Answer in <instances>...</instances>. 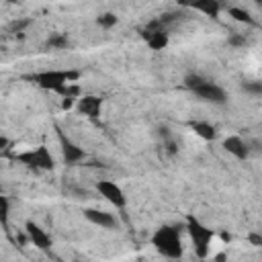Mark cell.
Instances as JSON below:
<instances>
[{
  "label": "cell",
  "instance_id": "cell-1",
  "mask_svg": "<svg viewBox=\"0 0 262 262\" xmlns=\"http://www.w3.org/2000/svg\"><path fill=\"white\" fill-rule=\"evenodd\" d=\"M151 246L154 250L168 258V260H180L184 254V246H182V237H180V229L176 225L164 223L160 225L154 233H151Z\"/></svg>",
  "mask_w": 262,
  "mask_h": 262
},
{
  "label": "cell",
  "instance_id": "cell-2",
  "mask_svg": "<svg viewBox=\"0 0 262 262\" xmlns=\"http://www.w3.org/2000/svg\"><path fill=\"white\" fill-rule=\"evenodd\" d=\"M25 78L31 80L33 84H37V86L43 88V90H49V92L59 94L68 84L78 82L80 72H78V70H43V72L25 76Z\"/></svg>",
  "mask_w": 262,
  "mask_h": 262
},
{
  "label": "cell",
  "instance_id": "cell-3",
  "mask_svg": "<svg viewBox=\"0 0 262 262\" xmlns=\"http://www.w3.org/2000/svg\"><path fill=\"white\" fill-rule=\"evenodd\" d=\"M186 233L192 242V250L196 254V258L205 260L209 256V250H211V242L215 237V231L211 227H207L203 221H199L194 215H186Z\"/></svg>",
  "mask_w": 262,
  "mask_h": 262
},
{
  "label": "cell",
  "instance_id": "cell-4",
  "mask_svg": "<svg viewBox=\"0 0 262 262\" xmlns=\"http://www.w3.org/2000/svg\"><path fill=\"white\" fill-rule=\"evenodd\" d=\"M16 162L25 164L27 168H33V170H53L55 168V158L53 154L49 151L47 145H37V147H31V149H25L20 154H14L12 156Z\"/></svg>",
  "mask_w": 262,
  "mask_h": 262
},
{
  "label": "cell",
  "instance_id": "cell-5",
  "mask_svg": "<svg viewBox=\"0 0 262 262\" xmlns=\"http://www.w3.org/2000/svg\"><path fill=\"white\" fill-rule=\"evenodd\" d=\"M141 37L145 39V43L149 45V49H154V51H162V49H166V45H168V31H166V25L160 20V18H154V20H149L143 29H141Z\"/></svg>",
  "mask_w": 262,
  "mask_h": 262
},
{
  "label": "cell",
  "instance_id": "cell-6",
  "mask_svg": "<svg viewBox=\"0 0 262 262\" xmlns=\"http://www.w3.org/2000/svg\"><path fill=\"white\" fill-rule=\"evenodd\" d=\"M96 192L104 201H108L115 209H125V205H127V196H125L123 188L113 180H98L96 182Z\"/></svg>",
  "mask_w": 262,
  "mask_h": 262
},
{
  "label": "cell",
  "instance_id": "cell-7",
  "mask_svg": "<svg viewBox=\"0 0 262 262\" xmlns=\"http://www.w3.org/2000/svg\"><path fill=\"white\" fill-rule=\"evenodd\" d=\"M201 100L205 102H213V104H225L227 102V92L215 84V82H209V80H203L194 90H192Z\"/></svg>",
  "mask_w": 262,
  "mask_h": 262
},
{
  "label": "cell",
  "instance_id": "cell-8",
  "mask_svg": "<svg viewBox=\"0 0 262 262\" xmlns=\"http://www.w3.org/2000/svg\"><path fill=\"white\" fill-rule=\"evenodd\" d=\"M76 111L86 119H98L102 113V98L96 94H82L76 100Z\"/></svg>",
  "mask_w": 262,
  "mask_h": 262
},
{
  "label": "cell",
  "instance_id": "cell-9",
  "mask_svg": "<svg viewBox=\"0 0 262 262\" xmlns=\"http://www.w3.org/2000/svg\"><path fill=\"white\" fill-rule=\"evenodd\" d=\"M25 233H27L29 242L37 250H41V252H49L51 250V237H49V233L43 227H39L35 221H27L25 223Z\"/></svg>",
  "mask_w": 262,
  "mask_h": 262
},
{
  "label": "cell",
  "instance_id": "cell-10",
  "mask_svg": "<svg viewBox=\"0 0 262 262\" xmlns=\"http://www.w3.org/2000/svg\"><path fill=\"white\" fill-rule=\"evenodd\" d=\"M59 145H61V156H63V162L68 166H74L78 162H82L86 158L84 149L80 145H76L72 139H68L63 133H59Z\"/></svg>",
  "mask_w": 262,
  "mask_h": 262
},
{
  "label": "cell",
  "instance_id": "cell-11",
  "mask_svg": "<svg viewBox=\"0 0 262 262\" xmlns=\"http://www.w3.org/2000/svg\"><path fill=\"white\" fill-rule=\"evenodd\" d=\"M221 145H223V149H225L229 156H233V158H237V160H246V158L250 156L248 143H246L239 135H227Z\"/></svg>",
  "mask_w": 262,
  "mask_h": 262
},
{
  "label": "cell",
  "instance_id": "cell-12",
  "mask_svg": "<svg viewBox=\"0 0 262 262\" xmlns=\"http://www.w3.org/2000/svg\"><path fill=\"white\" fill-rule=\"evenodd\" d=\"M86 221H90L92 225H98V227H104V229H113L117 225V219L113 213L108 211H100V209H84L82 211Z\"/></svg>",
  "mask_w": 262,
  "mask_h": 262
},
{
  "label": "cell",
  "instance_id": "cell-13",
  "mask_svg": "<svg viewBox=\"0 0 262 262\" xmlns=\"http://www.w3.org/2000/svg\"><path fill=\"white\" fill-rule=\"evenodd\" d=\"M188 127H190L201 139H205V141H215V139H217V127H215L213 123H209V121H190Z\"/></svg>",
  "mask_w": 262,
  "mask_h": 262
},
{
  "label": "cell",
  "instance_id": "cell-14",
  "mask_svg": "<svg viewBox=\"0 0 262 262\" xmlns=\"http://www.w3.org/2000/svg\"><path fill=\"white\" fill-rule=\"evenodd\" d=\"M59 96H61V108H63V111H70V108L76 104V100L82 96V90H80V86L74 82V84H68V86L59 92Z\"/></svg>",
  "mask_w": 262,
  "mask_h": 262
},
{
  "label": "cell",
  "instance_id": "cell-15",
  "mask_svg": "<svg viewBox=\"0 0 262 262\" xmlns=\"http://www.w3.org/2000/svg\"><path fill=\"white\" fill-rule=\"evenodd\" d=\"M192 8L203 12V14H207V16H217L219 10H221V4L217 0H201V2H194Z\"/></svg>",
  "mask_w": 262,
  "mask_h": 262
},
{
  "label": "cell",
  "instance_id": "cell-16",
  "mask_svg": "<svg viewBox=\"0 0 262 262\" xmlns=\"http://www.w3.org/2000/svg\"><path fill=\"white\" fill-rule=\"evenodd\" d=\"M227 12H229V16H231L233 20H237V23L256 25V18H254L246 8H242V6H229V8H227Z\"/></svg>",
  "mask_w": 262,
  "mask_h": 262
},
{
  "label": "cell",
  "instance_id": "cell-17",
  "mask_svg": "<svg viewBox=\"0 0 262 262\" xmlns=\"http://www.w3.org/2000/svg\"><path fill=\"white\" fill-rule=\"evenodd\" d=\"M8 217H10V199L0 192V225L4 231H8Z\"/></svg>",
  "mask_w": 262,
  "mask_h": 262
},
{
  "label": "cell",
  "instance_id": "cell-18",
  "mask_svg": "<svg viewBox=\"0 0 262 262\" xmlns=\"http://www.w3.org/2000/svg\"><path fill=\"white\" fill-rule=\"evenodd\" d=\"M117 23H119V16H117L115 12H102V14L96 16V25H98L100 29H104V31L113 29Z\"/></svg>",
  "mask_w": 262,
  "mask_h": 262
},
{
  "label": "cell",
  "instance_id": "cell-19",
  "mask_svg": "<svg viewBox=\"0 0 262 262\" xmlns=\"http://www.w3.org/2000/svg\"><path fill=\"white\" fill-rule=\"evenodd\" d=\"M68 37L63 33H53L49 39H47V47L49 49H66L68 47Z\"/></svg>",
  "mask_w": 262,
  "mask_h": 262
},
{
  "label": "cell",
  "instance_id": "cell-20",
  "mask_svg": "<svg viewBox=\"0 0 262 262\" xmlns=\"http://www.w3.org/2000/svg\"><path fill=\"white\" fill-rule=\"evenodd\" d=\"M203 80H205V78L199 76V74H186V76H184V86H186L188 90H194Z\"/></svg>",
  "mask_w": 262,
  "mask_h": 262
},
{
  "label": "cell",
  "instance_id": "cell-21",
  "mask_svg": "<svg viewBox=\"0 0 262 262\" xmlns=\"http://www.w3.org/2000/svg\"><path fill=\"white\" fill-rule=\"evenodd\" d=\"M242 88H244L246 92H250V94H256V96L262 94V82H246Z\"/></svg>",
  "mask_w": 262,
  "mask_h": 262
},
{
  "label": "cell",
  "instance_id": "cell-22",
  "mask_svg": "<svg viewBox=\"0 0 262 262\" xmlns=\"http://www.w3.org/2000/svg\"><path fill=\"white\" fill-rule=\"evenodd\" d=\"M12 141L8 139V137H4V135H0V156H8L10 151H12Z\"/></svg>",
  "mask_w": 262,
  "mask_h": 262
},
{
  "label": "cell",
  "instance_id": "cell-23",
  "mask_svg": "<svg viewBox=\"0 0 262 262\" xmlns=\"http://www.w3.org/2000/svg\"><path fill=\"white\" fill-rule=\"evenodd\" d=\"M248 239L252 242V246H262V237H260L258 233H250V235H248Z\"/></svg>",
  "mask_w": 262,
  "mask_h": 262
},
{
  "label": "cell",
  "instance_id": "cell-24",
  "mask_svg": "<svg viewBox=\"0 0 262 262\" xmlns=\"http://www.w3.org/2000/svg\"><path fill=\"white\" fill-rule=\"evenodd\" d=\"M213 260H215V262H225V254H217Z\"/></svg>",
  "mask_w": 262,
  "mask_h": 262
},
{
  "label": "cell",
  "instance_id": "cell-25",
  "mask_svg": "<svg viewBox=\"0 0 262 262\" xmlns=\"http://www.w3.org/2000/svg\"><path fill=\"white\" fill-rule=\"evenodd\" d=\"M221 237H223V242H229V239H231V235H229V233H223Z\"/></svg>",
  "mask_w": 262,
  "mask_h": 262
}]
</instances>
